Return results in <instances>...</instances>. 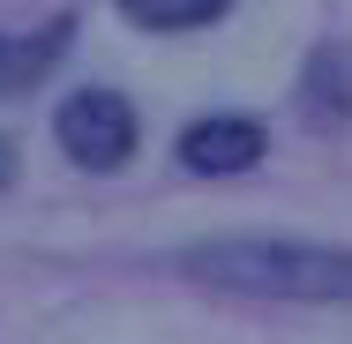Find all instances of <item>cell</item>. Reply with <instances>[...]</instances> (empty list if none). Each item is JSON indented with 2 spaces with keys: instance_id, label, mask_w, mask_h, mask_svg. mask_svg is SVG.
Returning a JSON list of instances; mask_svg holds the SVG:
<instances>
[{
  "instance_id": "obj_1",
  "label": "cell",
  "mask_w": 352,
  "mask_h": 344,
  "mask_svg": "<svg viewBox=\"0 0 352 344\" xmlns=\"http://www.w3.org/2000/svg\"><path fill=\"white\" fill-rule=\"evenodd\" d=\"M180 270L217 292L255 299H352V247H307V240H210L188 247Z\"/></svg>"
},
{
  "instance_id": "obj_2",
  "label": "cell",
  "mask_w": 352,
  "mask_h": 344,
  "mask_svg": "<svg viewBox=\"0 0 352 344\" xmlns=\"http://www.w3.org/2000/svg\"><path fill=\"white\" fill-rule=\"evenodd\" d=\"M53 135H60V150H68L75 165L113 172V165L135 157V113H128L120 90H75L68 105L53 113Z\"/></svg>"
},
{
  "instance_id": "obj_3",
  "label": "cell",
  "mask_w": 352,
  "mask_h": 344,
  "mask_svg": "<svg viewBox=\"0 0 352 344\" xmlns=\"http://www.w3.org/2000/svg\"><path fill=\"white\" fill-rule=\"evenodd\" d=\"M180 157H188V172H248L263 157V128L255 120H195L180 135Z\"/></svg>"
},
{
  "instance_id": "obj_4",
  "label": "cell",
  "mask_w": 352,
  "mask_h": 344,
  "mask_svg": "<svg viewBox=\"0 0 352 344\" xmlns=\"http://www.w3.org/2000/svg\"><path fill=\"white\" fill-rule=\"evenodd\" d=\"M68 30H75V23L60 15V23H45L38 38H0V90H23V82H38V75H45L60 53H68Z\"/></svg>"
},
{
  "instance_id": "obj_5",
  "label": "cell",
  "mask_w": 352,
  "mask_h": 344,
  "mask_svg": "<svg viewBox=\"0 0 352 344\" xmlns=\"http://www.w3.org/2000/svg\"><path fill=\"white\" fill-rule=\"evenodd\" d=\"M225 8H232V0H120V15L142 23V30H203Z\"/></svg>"
},
{
  "instance_id": "obj_6",
  "label": "cell",
  "mask_w": 352,
  "mask_h": 344,
  "mask_svg": "<svg viewBox=\"0 0 352 344\" xmlns=\"http://www.w3.org/2000/svg\"><path fill=\"white\" fill-rule=\"evenodd\" d=\"M15 180V150H8V135H0V187Z\"/></svg>"
}]
</instances>
